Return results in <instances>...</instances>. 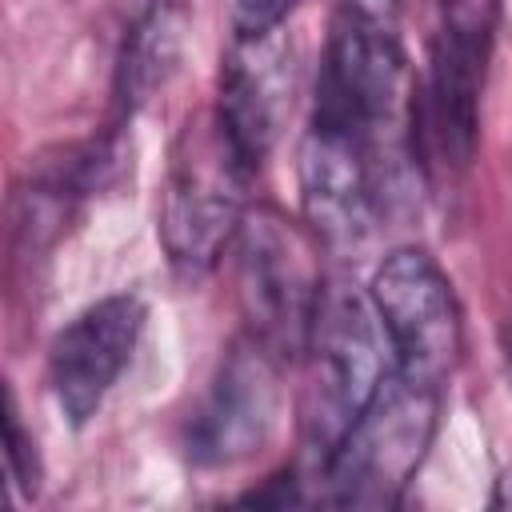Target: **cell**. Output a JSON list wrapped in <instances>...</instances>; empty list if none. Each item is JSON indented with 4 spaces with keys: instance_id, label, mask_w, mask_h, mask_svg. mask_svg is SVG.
<instances>
[{
    "instance_id": "cell-1",
    "label": "cell",
    "mask_w": 512,
    "mask_h": 512,
    "mask_svg": "<svg viewBox=\"0 0 512 512\" xmlns=\"http://www.w3.org/2000/svg\"><path fill=\"white\" fill-rule=\"evenodd\" d=\"M304 456L324 468L348 424L392 372V348L368 292L324 280L304 340Z\"/></svg>"
},
{
    "instance_id": "cell-2",
    "label": "cell",
    "mask_w": 512,
    "mask_h": 512,
    "mask_svg": "<svg viewBox=\"0 0 512 512\" xmlns=\"http://www.w3.org/2000/svg\"><path fill=\"white\" fill-rule=\"evenodd\" d=\"M444 388H428L392 372L380 380L372 400L348 424L324 468L316 472L328 488V504L344 508H392L412 484L436 436Z\"/></svg>"
},
{
    "instance_id": "cell-3",
    "label": "cell",
    "mask_w": 512,
    "mask_h": 512,
    "mask_svg": "<svg viewBox=\"0 0 512 512\" xmlns=\"http://www.w3.org/2000/svg\"><path fill=\"white\" fill-rule=\"evenodd\" d=\"M404 112V44L396 0H340L316 80L312 120L348 128L380 148Z\"/></svg>"
},
{
    "instance_id": "cell-4",
    "label": "cell",
    "mask_w": 512,
    "mask_h": 512,
    "mask_svg": "<svg viewBox=\"0 0 512 512\" xmlns=\"http://www.w3.org/2000/svg\"><path fill=\"white\" fill-rule=\"evenodd\" d=\"M316 244L308 224H292L268 204L248 208L236 232V296L248 336L280 360H296L312 328L324 288Z\"/></svg>"
},
{
    "instance_id": "cell-5",
    "label": "cell",
    "mask_w": 512,
    "mask_h": 512,
    "mask_svg": "<svg viewBox=\"0 0 512 512\" xmlns=\"http://www.w3.org/2000/svg\"><path fill=\"white\" fill-rule=\"evenodd\" d=\"M248 180L252 176L232 156L212 112L204 120L184 124L156 216L160 244L176 272L204 276L216 268L224 248L236 244L240 220L248 212L244 208Z\"/></svg>"
},
{
    "instance_id": "cell-6",
    "label": "cell",
    "mask_w": 512,
    "mask_h": 512,
    "mask_svg": "<svg viewBox=\"0 0 512 512\" xmlns=\"http://www.w3.org/2000/svg\"><path fill=\"white\" fill-rule=\"evenodd\" d=\"M368 300L384 324L396 372L444 388L464 352V316L436 256L416 244L392 248L368 280Z\"/></svg>"
},
{
    "instance_id": "cell-7",
    "label": "cell",
    "mask_w": 512,
    "mask_h": 512,
    "mask_svg": "<svg viewBox=\"0 0 512 512\" xmlns=\"http://www.w3.org/2000/svg\"><path fill=\"white\" fill-rule=\"evenodd\" d=\"M500 24V0H440V28L432 40V68L424 100L412 104V128H420L436 152L468 168L480 140V92Z\"/></svg>"
},
{
    "instance_id": "cell-8",
    "label": "cell",
    "mask_w": 512,
    "mask_h": 512,
    "mask_svg": "<svg viewBox=\"0 0 512 512\" xmlns=\"http://www.w3.org/2000/svg\"><path fill=\"white\" fill-rule=\"evenodd\" d=\"M280 364L248 332L228 344L184 432V452L196 468H232L272 440L284 408Z\"/></svg>"
},
{
    "instance_id": "cell-9",
    "label": "cell",
    "mask_w": 512,
    "mask_h": 512,
    "mask_svg": "<svg viewBox=\"0 0 512 512\" xmlns=\"http://www.w3.org/2000/svg\"><path fill=\"white\" fill-rule=\"evenodd\" d=\"M148 308L136 292H116L76 312L48 348V388L72 428H84L128 368Z\"/></svg>"
},
{
    "instance_id": "cell-10",
    "label": "cell",
    "mask_w": 512,
    "mask_h": 512,
    "mask_svg": "<svg viewBox=\"0 0 512 512\" xmlns=\"http://www.w3.org/2000/svg\"><path fill=\"white\" fill-rule=\"evenodd\" d=\"M300 212L316 240L352 248L376 216V152L364 136L312 120L300 140Z\"/></svg>"
},
{
    "instance_id": "cell-11",
    "label": "cell",
    "mask_w": 512,
    "mask_h": 512,
    "mask_svg": "<svg viewBox=\"0 0 512 512\" xmlns=\"http://www.w3.org/2000/svg\"><path fill=\"white\" fill-rule=\"evenodd\" d=\"M288 92H292V76H288V52L280 44V32L260 40L232 36V48L224 52V64H220L212 120L248 176L260 172L264 156L280 136Z\"/></svg>"
},
{
    "instance_id": "cell-12",
    "label": "cell",
    "mask_w": 512,
    "mask_h": 512,
    "mask_svg": "<svg viewBox=\"0 0 512 512\" xmlns=\"http://www.w3.org/2000/svg\"><path fill=\"white\" fill-rule=\"evenodd\" d=\"M184 44V8L180 0H148L128 24L116 60V112L132 120L176 72Z\"/></svg>"
},
{
    "instance_id": "cell-13",
    "label": "cell",
    "mask_w": 512,
    "mask_h": 512,
    "mask_svg": "<svg viewBox=\"0 0 512 512\" xmlns=\"http://www.w3.org/2000/svg\"><path fill=\"white\" fill-rule=\"evenodd\" d=\"M4 460H8L12 488H16L24 500H32V496L40 492L44 464H40V452H36L32 432H28L24 420H20V408H16L12 388H4Z\"/></svg>"
},
{
    "instance_id": "cell-14",
    "label": "cell",
    "mask_w": 512,
    "mask_h": 512,
    "mask_svg": "<svg viewBox=\"0 0 512 512\" xmlns=\"http://www.w3.org/2000/svg\"><path fill=\"white\" fill-rule=\"evenodd\" d=\"M300 0H224V16L236 40H260L280 32Z\"/></svg>"
},
{
    "instance_id": "cell-15",
    "label": "cell",
    "mask_w": 512,
    "mask_h": 512,
    "mask_svg": "<svg viewBox=\"0 0 512 512\" xmlns=\"http://www.w3.org/2000/svg\"><path fill=\"white\" fill-rule=\"evenodd\" d=\"M240 504H256V508H288V504H304V492H300L296 472H280V476H272L260 492L240 496Z\"/></svg>"
},
{
    "instance_id": "cell-16",
    "label": "cell",
    "mask_w": 512,
    "mask_h": 512,
    "mask_svg": "<svg viewBox=\"0 0 512 512\" xmlns=\"http://www.w3.org/2000/svg\"><path fill=\"white\" fill-rule=\"evenodd\" d=\"M492 508H512V472H504L496 480V492H492Z\"/></svg>"
}]
</instances>
